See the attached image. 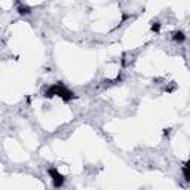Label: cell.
<instances>
[{
  "instance_id": "obj_2",
  "label": "cell",
  "mask_w": 190,
  "mask_h": 190,
  "mask_svg": "<svg viewBox=\"0 0 190 190\" xmlns=\"http://www.w3.org/2000/svg\"><path fill=\"white\" fill-rule=\"evenodd\" d=\"M186 37H184V34L183 33H175L174 34V40H177V42H183Z\"/></svg>"
},
{
  "instance_id": "obj_1",
  "label": "cell",
  "mask_w": 190,
  "mask_h": 190,
  "mask_svg": "<svg viewBox=\"0 0 190 190\" xmlns=\"http://www.w3.org/2000/svg\"><path fill=\"white\" fill-rule=\"evenodd\" d=\"M49 174H51V177H52V180H53V184H55V186H61V184L64 183V177L58 172V171H53V169H51V171H49Z\"/></svg>"
}]
</instances>
